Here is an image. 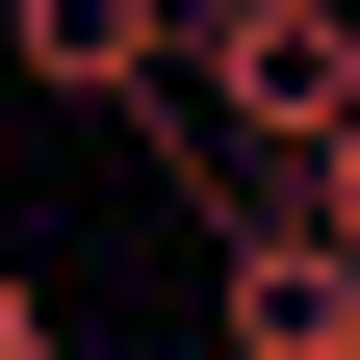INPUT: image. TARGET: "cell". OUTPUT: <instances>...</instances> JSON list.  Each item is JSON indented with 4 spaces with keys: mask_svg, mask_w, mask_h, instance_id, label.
<instances>
[{
    "mask_svg": "<svg viewBox=\"0 0 360 360\" xmlns=\"http://www.w3.org/2000/svg\"><path fill=\"white\" fill-rule=\"evenodd\" d=\"M0 360H77V335H52V283H26V257H0Z\"/></svg>",
    "mask_w": 360,
    "mask_h": 360,
    "instance_id": "3957f363",
    "label": "cell"
},
{
    "mask_svg": "<svg viewBox=\"0 0 360 360\" xmlns=\"http://www.w3.org/2000/svg\"><path fill=\"white\" fill-rule=\"evenodd\" d=\"M335 360H360V335H335Z\"/></svg>",
    "mask_w": 360,
    "mask_h": 360,
    "instance_id": "277c9868",
    "label": "cell"
},
{
    "mask_svg": "<svg viewBox=\"0 0 360 360\" xmlns=\"http://www.w3.org/2000/svg\"><path fill=\"white\" fill-rule=\"evenodd\" d=\"M180 103H206V155L283 180L360 129V0H180Z\"/></svg>",
    "mask_w": 360,
    "mask_h": 360,
    "instance_id": "6da1fadb",
    "label": "cell"
},
{
    "mask_svg": "<svg viewBox=\"0 0 360 360\" xmlns=\"http://www.w3.org/2000/svg\"><path fill=\"white\" fill-rule=\"evenodd\" d=\"M257 206H309V232L360 257V129H335V155H283V180H257Z\"/></svg>",
    "mask_w": 360,
    "mask_h": 360,
    "instance_id": "7a4b0ae2",
    "label": "cell"
}]
</instances>
